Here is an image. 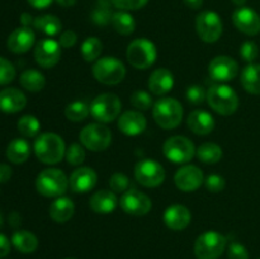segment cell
<instances>
[{
  "mask_svg": "<svg viewBox=\"0 0 260 259\" xmlns=\"http://www.w3.org/2000/svg\"><path fill=\"white\" fill-rule=\"evenodd\" d=\"M66 146L63 139L55 132L41 134L35 141V154L41 163L55 165L63 159Z\"/></svg>",
  "mask_w": 260,
  "mask_h": 259,
  "instance_id": "6da1fadb",
  "label": "cell"
},
{
  "mask_svg": "<svg viewBox=\"0 0 260 259\" xmlns=\"http://www.w3.org/2000/svg\"><path fill=\"white\" fill-rule=\"evenodd\" d=\"M208 106L221 116H231L239 108V96L231 86L225 84L212 85L207 91Z\"/></svg>",
  "mask_w": 260,
  "mask_h": 259,
  "instance_id": "7a4b0ae2",
  "label": "cell"
},
{
  "mask_svg": "<svg viewBox=\"0 0 260 259\" xmlns=\"http://www.w3.org/2000/svg\"><path fill=\"white\" fill-rule=\"evenodd\" d=\"M69 187V179L65 173L56 168L42 170L36 179V189L43 197L57 198L65 195Z\"/></svg>",
  "mask_w": 260,
  "mask_h": 259,
  "instance_id": "3957f363",
  "label": "cell"
},
{
  "mask_svg": "<svg viewBox=\"0 0 260 259\" xmlns=\"http://www.w3.org/2000/svg\"><path fill=\"white\" fill-rule=\"evenodd\" d=\"M155 122L164 130L177 128L183 119V107L175 98H161L152 107Z\"/></svg>",
  "mask_w": 260,
  "mask_h": 259,
  "instance_id": "277c9868",
  "label": "cell"
},
{
  "mask_svg": "<svg viewBox=\"0 0 260 259\" xmlns=\"http://www.w3.org/2000/svg\"><path fill=\"white\" fill-rule=\"evenodd\" d=\"M127 60L139 70L151 68L157 57V51L154 43L147 38H136L127 47Z\"/></svg>",
  "mask_w": 260,
  "mask_h": 259,
  "instance_id": "5b68a950",
  "label": "cell"
},
{
  "mask_svg": "<svg viewBox=\"0 0 260 259\" xmlns=\"http://www.w3.org/2000/svg\"><path fill=\"white\" fill-rule=\"evenodd\" d=\"M228 246L225 235L215 230L201 234L194 243V254L197 259H218Z\"/></svg>",
  "mask_w": 260,
  "mask_h": 259,
  "instance_id": "8992f818",
  "label": "cell"
},
{
  "mask_svg": "<svg viewBox=\"0 0 260 259\" xmlns=\"http://www.w3.org/2000/svg\"><path fill=\"white\" fill-rule=\"evenodd\" d=\"M93 76L96 81L104 85H117L126 76V68L123 62L116 57H102L94 62Z\"/></svg>",
  "mask_w": 260,
  "mask_h": 259,
  "instance_id": "52a82bcc",
  "label": "cell"
},
{
  "mask_svg": "<svg viewBox=\"0 0 260 259\" xmlns=\"http://www.w3.org/2000/svg\"><path fill=\"white\" fill-rule=\"evenodd\" d=\"M122 103L113 93H103L93 99L90 114L99 123H109L121 116Z\"/></svg>",
  "mask_w": 260,
  "mask_h": 259,
  "instance_id": "ba28073f",
  "label": "cell"
},
{
  "mask_svg": "<svg viewBox=\"0 0 260 259\" xmlns=\"http://www.w3.org/2000/svg\"><path fill=\"white\" fill-rule=\"evenodd\" d=\"M194 144L188 137L175 135L169 137L162 145L165 157L174 164H187L196 155Z\"/></svg>",
  "mask_w": 260,
  "mask_h": 259,
  "instance_id": "9c48e42d",
  "label": "cell"
},
{
  "mask_svg": "<svg viewBox=\"0 0 260 259\" xmlns=\"http://www.w3.org/2000/svg\"><path fill=\"white\" fill-rule=\"evenodd\" d=\"M79 139L85 149L99 152L108 149L112 142V132L103 123H89L81 130Z\"/></svg>",
  "mask_w": 260,
  "mask_h": 259,
  "instance_id": "30bf717a",
  "label": "cell"
},
{
  "mask_svg": "<svg viewBox=\"0 0 260 259\" xmlns=\"http://www.w3.org/2000/svg\"><path fill=\"white\" fill-rule=\"evenodd\" d=\"M135 178L146 188H155L165 180V170L159 161L154 159H142L135 167Z\"/></svg>",
  "mask_w": 260,
  "mask_h": 259,
  "instance_id": "8fae6325",
  "label": "cell"
},
{
  "mask_svg": "<svg viewBox=\"0 0 260 259\" xmlns=\"http://www.w3.org/2000/svg\"><path fill=\"white\" fill-rule=\"evenodd\" d=\"M196 29L203 42L215 43L220 40L222 35V20L217 13L206 10L198 14L196 19Z\"/></svg>",
  "mask_w": 260,
  "mask_h": 259,
  "instance_id": "7c38bea8",
  "label": "cell"
},
{
  "mask_svg": "<svg viewBox=\"0 0 260 259\" xmlns=\"http://www.w3.org/2000/svg\"><path fill=\"white\" fill-rule=\"evenodd\" d=\"M119 205L127 215L132 216L147 215L152 207V202L149 196L137 189H128L122 193Z\"/></svg>",
  "mask_w": 260,
  "mask_h": 259,
  "instance_id": "4fadbf2b",
  "label": "cell"
},
{
  "mask_svg": "<svg viewBox=\"0 0 260 259\" xmlns=\"http://www.w3.org/2000/svg\"><path fill=\"white\" fill-rule=\"evenodd\" d=\"M239 73V65L234 58L229 56H217L208 65V74L212 80L217 83H228L236 78Z\"/></svg>",
  "mask_w": 260,
  "mask_h": 259,
  "instance_id": "5bb4252c",
  "label": "cell"
},
{
  "mask_svg": "<svg viewBox=\"0 0 260 259\" xmlns=\"http://www.w3.org/2000/svg\"><path fill=\"white\" fill-rule=\"evenodd\" d=\"M60 58L61 46L58 41L52 40V38H45L36 45L35 60L41 68H53L55 65H57Z\"/></svg>",
  "mask_w": 260,
  "mask_h": 259,
  "instance_id": "9a60e30c",
  "label": "cell"
},
{
  "mask_svg": "<svg viewBox=\"0 0 260 259\" xmlns=\"http://www.w3.org/2000/svg\"><path fill=\"white\" fill-rule=\"evenodd\" d=\"M205 182L203 172L198 167L187 164L177 170L174 175V183L182 192H194Z\"/></svg>",
  "mask_w": 260,
  "mask_h": 259,
  "instance_id": "2e32d148",
  "label": "cell"
},
{
  "mask_svg": "<svg viewBox=\"0 0 260 259\" xmlns=\"http://www.w3.org/2000/svg\"><path fill=\"white\" fill-rule=\"evenodd\" d=\"M233 23L240 32L248 36H255L260 32V15L254 9L240 7L233 14Z\"/></svg>",
  "mask_w": 260,
  "mask_h": 259,
  "instance_id": "e0dca14e",
  "label": "cell"
},
{
  "mask_svg": "<svg viewBox=\"0 0 260 259\" xmlns=\"http://www.w3.org/2000/svg\"><path fill=\"white\" fill-rule=\"evenodd\" d=\"M98 182V175L93 168L80 167L74 170L69 179V185L75 193H86L93 189Z\"/></svg>",
  "mask_w": 260,
  "mask_h": 259,
  "instance_id": "ac0fdd59",
  "label": "cell"
},
{
  "mask_svg": "<svg viewBox=\"0 0 260 259\" xmlns=\"http://www.w3.org/2000/svg\"><path fill=\"white\" fill-rule=\"evenodd\" d=\"M117 126L126 136H137L146 130L147 122L140 111H126L118 117Z\"/></svg>",
  "mask_w": 260,
  "mask_h": 259,
  "instance_id": "d6986e66",
  "label": "cell"
},
{
  "mask_svg": "<svg viewBox=\"0 0 260 259\" xmlns=\"http://www.w3.org/2000/svg\"><path fill=\"white\" fill-rule=\"evenodd\" d=\"M35 32L29 27H19L8 37V48L13 53H25L35 45Z\"/></svg>",
  "mask_w": 260,
  "mask_h": 259,
  "instance_id": "ffe728a7",
  "label": "cell"
},
{
  "mask_svg": "<svg viewBox=\"0 0 260 259\" xmlns=\"http://www.w3.org/2000/svg\"><path fill=\"white\" fill-rule=\"evenodd\" d=\"M165 225L175 231L184 230L192 221V213L189 208L183 205H172L165 210L164 216Z\"/></svg>",
  "mask_w": 260,
  "mask_h": 259,
  "instance_id": "44dd1931",
  "label": "cell"
},
{
  "mask_svg": "<svg viewBox=\"0 0 260 259\" xmlns=\"http://www.w3.org/2000/svg\"><path fill=\"white\" fill-rule=\"evenodd\" d=\"M27 106V96L17 88H7L0 91V111L18 113Z\"/></svg>",
  "mask_w": 260,
  "mask_h": 259,
  "instance_id": "7402d4cb",
  "label": "cell"
},
{
  "mask_svg": "<svg viewBox=\"0 0 260 259\" xmlns=\"http://www.w3.org/2000/svg\"><path fill=\"white\" fill-rule=\"evenodd\" d=\"M149 89L155 95H164L169 93L174 86V75L167 68L156 69L149 78Z\"/></svg>",
  "mask_w": 260,
  "mask_h": 259,
  "instance_id": "603a6c76",
  "label": "cell"
},
{
  "mask_svg": "<svg viewBox=\"0 0 260 259\" xmlns=\"http://www.w3.org/2000/svg\"><path fill=\"white\" fill-rule=\"evenodd\" d=\"M187 124L193 134L198 136H205V135L211 134L215 128V118L207 111L196 109L190 112L188 116Z\"/></svg>",
  "mask_w": 260,
  "mask_h": 259,
  "instance_id": "cb8c5ba5",
  "label": "cell"
},
{
  "mask_svg": "<svg viewBox=\"0 0 260 259\" xmlns=\"http://www.w3.org/2000/svg\"><path fill=\"white\" fill-rule=\"evenodd\" d=\"M117 205H118V198L113 190L109 189H101L95 192L90 197V202H89L91 210L101 215L112 213L117 208Z\"/></svg>",
  "mask_w": 260,
  "mask_h": 259,
  "instance_id": "d4e9b609",
  "label": "cell"
},
{
  "mask_svg": "<svg viewBox=\"0 0 260 259\" xmlns=\"http://www.w3.org/2000/svg\"><path fill=\"white\" fill-rule=\"evenodd\" d=\"M75 212V205L71 201V198L61 196V197L55 198L50 205V217L57 223H65L70 220Z\"/></svg>",
  "mask_w": 260,
  "mask_h": 259,
  "instance_id": "484cf974",
  "label": "cell"
},
{
  "mask_svg": "<svg viewBox=\"0 0 260 259\" xmlns=\"http://www.w3.org/2000/svg\"><path fill=\"white\" fill-rule=\"evenodd\" d=\"M30 155V146L27 140L14 139L7 147V157L13 164H23Z\"/></svg>",
  "mask_w": 260,
  "mask_h": 259,
  "instance_id": "4316f807",
  "label": "cell"
},
{
  "mask_svg": "<svg viewBox=\"0 0 260 259\" xmlns=\"http://www.w3.org/2000/svg\"><path fill=\"white\" fill-rule=\"evenodd\" d=\"M241 85L248 93L260 95V63H250L244 69Z\"/></svg>",
  "mask_w": 260,
  "mask_h": 259,
  "instance_id": "83f0119b",
  "label": "cell"
},
{
  "mask_svg": "<svg viewBox=\"0 0 260 259\" xmlns=\"http://www.w3.org/2000/svg\"><path fill=\"white\" fill-rule=\"evenodd\" d=\"M12 244L18 251L24 254L33 253L38 248V239L28 230H18L12 235Z\"/></svg>",
  "mask_w": 260,
  "mask_h": 259,
  "instance_id": "f1b7e54d",
  "label": "cell"
},
{
  "mask_svg": "<svg viewBox=\"0 0 260 259\" xmlns=\"http://www.w3.org/2000/svg\"><path fill=\"white\" fill-rule=\"evenodd\" d=\"M19 83L25 90L37 93V91H41L45 88L46 79L43 76V74L36 70V69H28V70L22 73V75L19 78Z\"/></svg>",
  "mask_w": 260,
  "mask_h": 259,
  "instance_id": "f546056e",
  "label": "cell"
},
{
  "mask_svg": "<svg viewBox=\"0 0 260 259\" xmlns=\"http://www.w3.org/2000/svg\"><path fill=\"white\" fill-rule=\"evenodd\" d=\"M33 25H35L36 29L42 32L43 35L50 36V37H55V36H57L58 33L61 32V28H62L61 20L58 19L57 17L51 14H45V15H41V17L35 18Z\"/></svg>",
  "mask_w": 260,
  "mask_h": 259,
  "instance_id": "4dcf8cb0",
  "label": "cell"
},
{
  "mask_svg": "<svg viewBox=\"0 0 260 259\" xmlns=\"http://www.w3.org/2000/svg\"><path fill=\"white\" fill-rule=\"evenodd\" d=\"M196 155L198 160L205 164H216L222 159L223 152L220 145L215 142H205L198 146V149L196 150Z\"/></svg>",
  "mask_w": 260,
  "mask_h": 259,
  "instance_id": "1f68e13d",
  "label": "cell"
},
{
  "mask_svg": "<svg viewBox=\"0 0 260 259\" xmlns=\"http://www.w3.org/2000/svg\"><path fill=\"white\" fill-rule=\"evenodd\" d=\"M112 25L122 36H129L135 32L136 28V22H135L134 17L126 10H119V12L113 13L112 17Z\"/></svg>",
  "mask_w": 260,
  "mask_h": 259,
  "instance_id": "d6a6232c",
  "label": "cell"
},
{
  "mask_svg": "<svg viewBox=\"0 0 260 259\" xmlns=\"http://www.w3.org/2000/svg\"><path fill=\"white\" fill-rule=\"evenodd\" d=\"M81 56L86 62L96 61L103 51V43L96 37H88L81 45Z\"/></svg>",
  "mask_w": 260,
  "mask_h": 259,
  "instance_id": "836d02e7",
  "label": "cell"
},
{
  "mask_svg": "<svg viewBox=\"0 0 260 259\" xmlns=\"http://www.w3.org/2000/svg\"><path fill=\"white\" fill-rule=\"evenodd\" d=\"M90 114V107L83 101H75L68 104L65 108V116L71 122H81Z\"/></svg>",
  "mask_w": 260,
  "mask_h": 259,
  "instance_id": "e575fe53",
  "label": "cell"
},
{
  "mask_svg": "<svg viewBox=\"0 0 260 259\" xmlns=\"http://www.w3.org/2000/svg\"><path fill=\"white\" fill-rule=\"evenodd\" d=\"M112 0H98V7L91 13V20L96 25H107L112 22L113 13L109 9Z\"/></svg>",
  "mask_w": 260,
  "mask_h": 259,
  "instance_id": "d590c367",
  "label": "cell"
},
{
  "mask_svg": "<svg viewBox=\"0 0 260 259\" xmlns=\"http://www.w3.org/2000/svg\"><path fill=\"white\" fill-rule=\"evenodd\" d=\"M18 131L24 137H35L37 136L41 130V123L37 117L25 114L18 121Z\"/></svg>",
  "mask_w": 260,
  "mask_h": 259,
  "instance_id": "8d00e7d4",
  "label": "cell"
},
{
  "mask_svg": "<svg viewBox=\"0 0 260 259\" xmlns=\"http://www.w3.org/2000/svg\"><path fill=\"white\" fill-rule=\"evenodd\" d=\"M85 147L80 144H71L70 146L66 149L65 157L68 164L73 165V167H78V165H81L85 160Z\"/></svg>",
  "mask_w": 260,
  "mask_h": 259,
  "instance_id": "74e56055",
  "label": "cell"
},
{
  "mask_svg": "<svg viewBox=\"0 0 260 259\" xmlns=\"http://www.w3.org/2000/svg\"><path fill=\"white\" fill-rule=\"evenodd\" d=\"M129 101H131L132 106L136 109H139L140 112L147 111V109L152 107V96L145 90H135L131 94Z\"/></svg>",
  "mask_w": 260,
  "mask_h": 259,
  "instance_id": "f35d334b",
  "label": "cell"
},
{
  "mask_svg": "<svg viewBox=\"0 0 260 259\" xmlns=\"http://www.w3.org/2000/svg\"><path fill=\"white\" fill-rule=\"evenodd\" d=\"M15 78V68L7 58L0 56V85L12 83Z\"/></svg>",
  "mask_w": 260,
  "mask_h": 259,
  "instance_id": "ab89813d",
  "label": "cell"
},
{
  "mask_svg": "<svg viewBox=\"0 0 260 259\" xmlns=\"http://www.w3.org/2000/svg\"><path fill=\"white\" fill-rule=\"evenodd\" d=\"M109 187L114 193H124L129 187L128 177L123 173H114L109 179Z\"/></svg>",
  "mask_w": 260,
  "mask_h": 259,
  "instance_id": "60d3db41",
  "label": "cell"
},
{
  "mask_svg": "<svg viewBox=\"0 0 260 259\" xmlns=\"http://www.w3.org/2000/svg\"><path fill=\"white\" fill-rule=\"evenodd\" d=\"M240 56L246 62L253 63L259 56V47L253 41H246L240 47Z\"/></svg>",
  "mask_w": 260,
  "mask_h": 259,
  "instance_id": "b9f144b4",
  "label": "cell"
},
{
  "mask_svg": "<svg viewBox=\"0 0 260 259\" xmlns=\"http://www.w3.org/2000/svg\"><path fill=\"white\" fill-rule=\"evenodd\" d=\"M185 95H187L188 102L192 104H201L207 99V93L201 85H190L187 89Z\"/></svg>",
  "mask_w": 260,
  "mask_h": 259,
  "instance_id": "7bdbcfd3",
  "label": "cell"
},
{
  "mask_svg": "<svg viewBox=\"0 0 260 259\" xmlns=\"http://www.w3.org/2000/svg\"><path fill=\"white\" fill-rule=\"evenodd\" d=\"M206 188L212 193H220L225 189V179L218 174H211L205 179Z\"/></svg>",
  "mask_w": 260,
  "mask_h": 259,
  "instance_id": "ee69618b",
  "label": "cell"
},
{
  "mask_svg": "<svg viewBox=\"0 0 260 259\" xmlns=\"http://www.w3.org/2000/svg\"><path fill=\"white\" fill-rule=\"evenodd\" d=\"M229 259H249V251L243 244L233 241L228 246Z\"/></svg>",
  "mask_w": 260,
  "mask_h": 259,
  "instance_id": "f6af8a7d",
  "label": "cell"
},
{
  "mask_svg": "<svg viewBox=\"0 0 260 259\" xmlns=\"http://www.w3.org/2000/svg\"><path fill=\"white\" fill-rule=\"evenodd\" d=\"M149 0H112V4L121 10H137L145 7Z\"/></svg>",
  "mask_w": 260,
  "mask_h": 259,
  "instance_id": "bcb514c9",
  "label": "cell"
},
{
  "mask_svg": "<svg viewBox=\"0 0 260 259\" xmlns=\"http://www.w3.org/2000/svg\"><path fill=\"white\" fill-rule=\"evenodd\" d=\"M76 41H78V36L74 30L68 29L65 32H62L60 35V38H58V43H60L61 47L63 48H70L73 46H75Z\"/></svg>",
  "mask_w": 260,
  "mask_h": 259,
  "instance_id": "7dc6e473",
  "label": "cell"
},
{
  "mask_svg": "<svg viewBox=\"0 0 260 259\" xmlns=\"http://www.w3.org/2000/svg\"><path fill=\"white\" fill-rule=\"evenodd\" d=\"M10 251V241L4 234H0V258H4Z\"/></svg>",
  "mask_w": 260,
  "mask_h": 259,
  "instance_id": "c3c4849f",
  "label": "cell"
},
{
  "mask_svg": "<svg viewBox=\"0 0 260 259\" xmlns=\"http://www.w3.org/2000/svg\"><path fill=\"white\" fill-rule=\"evenodd\" d=\"M12 178V168L8 164H0V183H7Z\"/></svg>",
  "mask_w": 260,
  "mask_h": 259,
  "instance_id": "681fc988",
  "label": "cell"
},
{
  "mask_svg": "<svg viewBox=\"0 0 260 259\" xmlns=\"http://www.w3.org/2000/svg\"><path fill=\"white\" fill-rule=\"evenodd\" d=\"M27 2L36 9H45L52 4L53 0H27Z\"/></svg>",
  "mask_w": 260,
  "mask_h": 259,
  "instance_id": "f907efd6",
  "label": "cell"
},
{
  "mask_svg": "<svg viewBox=\"0 0 260 259\" xmlns=\"http://www.w3.org/2000/svg\"><path fill=\"white\" fill-rule=\"evenodd\" d=\"M33 22H35V19H33L29 13H23L20 15V23H22L23 27H29L30 24H33Z\"/></svg>",
  "mask_w": 260,
  "mask_h": 259,
  "instance_id": "816d5d0a",
  "label": "cell"
},
{
  "mask_svg": "<svg viewBox=\"0 0 260 259\" xmlns=\"http://www.w3.org/2000/svg\"><path fill=\"white\" fill-rule=\"evenodd\" d=\"M22 222V218H20L19 213L18 212H12L9 215V223L13 226V228H17V226L20 225Z\"/></svg>",
  "mask_w": 260,
  "mask_h": 259,
  "instance_id": "f5cc1de1",
  "label": "cell"
},
{
  "mask_svg": "<svg viewBox=\"0 0 260 259\" xmlns=\"http://www.w3.org/2000/svg\"><path fill=\"white\" fill-rule=\"evenodd\" d=\"M185 3L187 7H189L190 9H200L203 4V0H183Z\"/></svg>",
  "mask_w": 260,
  "mask_h": 259,
  "instance_id": "db71d44e",
  "label": "cell"
},
{
  "mask_svg": "<svg viewBox=\"0 0 260 259\" xmlns=\"http://www.w3.org/2000/svg\"><path fill=\"white\" fill-rule=\"evenodd\" d=\"M56 3H57L58 5H61V7L69 8V7H73V5L76 3V0H56Z\"/></svg>",
  "mask_w": 260,
  "mask_h": 259,
  "instance_id": "11a10c76",
  "label": "cell"
},
{
  "mask_svg": "<svg viewBox=\"0 0 260 259\" xmlns=\"http://www.w3.org/2000/svg\"><path fill=\"white\" fill-rule=\"evenodd\" d=\"M233 3L238 7H244V4L246 3V0H233Z\"/></svg>",
  "mask_w": 260,
  "mask_h": 259,
  "instance_id": "9f6ffc18",
  "label": "cell"
},
{
  "mask_svg": "<svg viewBox=\"0 0 260 259\" xmlns=\"http://www.w3.org/2000/svg\"><path fill=\"white\" fill-rule=\"evenodd\" d=\"M3 226V217H2V215H0V228H2Z\"/></svg>",
  "mask_w": 260,
  "mask_h": 259,
  "instance_id": "6f0895ef",
  "label": "cell"
},
{
  "mask_svg": "<svg viewBox=\"0 0 260 259\" xmlns=\"http://www.w3.org/2000/svg\"><path fill=\"white\" fill-rule=\"evenodd\" d=\"M66 259H74V258H66Z\"/></svg>",
  "mask_w": 260,
  "mask_h": 259,
  "instance_id": "680465c9",
  "label": "cell"
},
{
  "mask_svg": "<svg viewBox=\"0 0 260 259\" xmlns=\"http://www.w3.org/2000/svg\"><path fill=\"white\" fill-rule=\"evenodd\" d=\"M259 259H260V258H259Z\"/></svg>",
  "mask_w": 260,
  "mask_h": 259,
  "instance_id": "91938a15",
  "label": "cell"
}]
</instances>
